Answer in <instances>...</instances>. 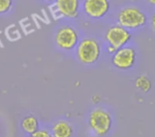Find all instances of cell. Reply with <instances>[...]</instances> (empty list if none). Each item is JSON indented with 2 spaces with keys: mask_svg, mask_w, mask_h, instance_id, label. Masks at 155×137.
I'll list each match as a JSON object with an SVG mask.
<instances>
[{
  "mask_svg": "<svg viewBox=\"0 0 155 137\" xmlns=\"http://www.w3.org/2000/svg\"><path fill=\"white\" fill-rule=\"evenodd\" d=\"M21 127L25 133L31 135L38 130V121L33 116H28L21 121Z\"/></svg>",
  "mask_w": 155,
  "mask_h": 137,
  "instance_id": "cell-10",
  "label": "cell"
},
{
  "mask_svg": "<svg viewBox=\"0 0 155 137\" xmlns=\"http://www.w3.org/2000/svg\"><path fill=\"white\" fill-rule=\"evenodd\" d=\"M151 27H152L153 31L155 33V12L151 16Z\"/></svg>",
  "mask_w": 155,
  "mask_h": 137,
  "instance_id": "cell-14",
  "label": "cell"
},
{
  "mask_svg": "<svg viewBox=\"0 0 155 137\" xmlns=\"http://www.w3.org/2000/svg\"><path fill=\"white\" fill-rule=\"evenodd\" d=\"M74 54L80 63L93 65L99 61L102 54L100 42L94 37L82 38L74 49Z\"/></svg>",
  "mask_w": 155,
  "mask_h": 137,
  "instance_id": "cell-1",
  "label": "cell"
},
{
  "mask_svg": "<svg viewBox=\"0 0 155 137\" xmlns=\"http://www.w3.org/2000/svg\"><path fill=\"white\" fill-rule=\"evenodd\" d=\"M88 123L92 130L98 136H104L112 128L113 119L107 110L103 108H95L90 113Z\"/></svg>",
  "mask_w": 155,
  "mask_h": 137,
  "instance_id": "cell-4",
  "label": "cell"
},
{
  "mask_svg": "<svg viewBox=\"0 0 155 137\" xmlns=\"http://www.w3.org/2000/svg\"><path fill=\"white\" fill-rule=\"evenodd\" d=\"M41 1H43L45 3H47V4H51V3H54V0H41Z\"/></svg>",
  "mask_w": 155,
  "mask_h": 137,
  "instance_id": "cell-16",
  "label": "cell"
},
{
  "mask_svg": "<svg viewBox=\"0 0 155 137\" xmlns=\"http://www.w3.org/2000/svg\"><path fill=\"white\" fill-rule=\"evenodd\" d=\"M105 41L107 45L113 47L114 51L127 45L132 40L130 30L124 28L119 23L110 26L105 33Z\"/></svg>",
  "mask_w": 155,
  "mask_h": 137,
  "instance_id": "cell-5",
  "label": "cell"
},
{
  "mask_svg": "<svg viewBox=\"0 0 155 137\" xmlns=\"http://www.w3.org/2000/svg\"><path fill=\"white\" fill-rule=\"evenodd\" d=\"M147 2H148L151 5L155 6V0H147Z\"/></svg>",
  "mask_w": 155,
  "mask_h": 137,
  "instance_id": "cell-15",
  "label": "cell"
},
{
  "mask_svg": "<svg viewBox=\"0 0 155 137\" xmlns=\"http://www.w3.org/2000/svg\"><path fill=\"white\" fill-rule=\"evenodd\" d=\"M80 33L78 30L71 24H61L56 27L54 33V42L58 50L63 51H74L80 41Z\"/></svg>",
  "mask_w": 155,
  "mask_h": 137,
  "instance_id": "cell-2",
  "label": "cell"
},
{
  "mask_svg": "<svg viewBox=\"0 0 155 137\" xmlns=\"http://www.w3.org/2000/svg\"><path fill=\"white\" fill-rule=\"evenodd\" d=\"M28 137H53L52 135L46 130H37L35 133L29 135Z\"/></svg>",
  "mask_w": 155,
  "mask_h": 137,
  "instance_id": "cell-13",
  "label": "cell"
},
{
  "mask_svg": "<svg viewBox=\"0 0 155 137\" xmlns=\"http://www.w3.org/2000/svg\"><path fill=\"white\" fill-rule=\"evenodd\" d=\"M148 17L139 7L130 5L122 8L117 14V22L128 30H137L146 25Z\"/></svg>",
  "mask_w": 155,
  "mask_h": 137,
  "instance_id": "cell-3",
  "label": "cell"
},
{
  "mask_svg": "<svg viewBox=\"0 0 155 137\" xmlns=\"http://www.w3.org/2000/svg\"><path fill=\"white\" fill-rule=\"evenodd\" d=\"M14 0H0V15L8 14L14 8Z\"/></svg>",
  "mask_w": 155,
  "mask_h": 137,
  "instance_id": "cell-12",
  "label": "cell"
},
{
  "mask_svg": "<svg viewBox=\"0 0 155 137\" xmlns=\"http://www.w3.org/2000/svg\"><path fill=\"white\" fill-rule=\"evenodd\" d=\"M110 0H83L82 11L90 19H103L110 11Z\"/></svg>",
  "mask_w": 155,
  "mask_h": 137,
  "instance_id": "cell-8",
  "label": "cell"
},
{
  "mask_svg": "<svg viewBox=\"0 0 155 137\" xmlns=\"http://www.w3.org/2000/svg\"><path fill=\"white\" fill-rule=\"evenodd\" d=\"M54 11L58 17L66 20H75L82 11L81 0H54Z\"/></svg>",
  "mask_w": 155,
  "mask_h": 137,
  "instance_id": "cell-7",
  "label": "cell"
},
{
  "mask_svg": "<svg viewBox=\"0 0 155 137\" xmlns=\"http://www.w3.org/2000/svg\"><path fill=\"white\" fill-rule=\"evenodd\" d=\"M152 80L145 75H141L135 79V87L144 93H148L152 89Z\"/></svg>",
  "mask_w": 155,
  "mask_h": 137,
  "instance_id": "cell-11",
  "label": "cell"
},
{
  "mask_svg": "<svg viewBox=\"0 0 155 137\" xmlns=\"http://www.w3.org/2000/svg\"><path fill=\"white\" fill-rule=\"evenodd\" d=\"M74 130L72 126L66 121H58L53 126L52 135L53 137H71Z\"/></svg>",
  "mask_w": 155,
  "mask_h": 137,
  "instance_id": "cell-9",
  "label": "cell"
},
{
  "mask_svg": "<svg viewBox=\"0 0 155 137\" xmlns=\"http://www.w3.org/2000/svg\"><path fill=\"white\" fill-rule=\"evenodd\" d=\"M136 51L132 46H124L116 50L112 56L113 66L120 70H131L136 62Z\"/></svg>",
  "mask_w": 155,
  "mask_h": 137,
  "instance_id": "cell-6",
  "label": "cell"
}]
</instances>
